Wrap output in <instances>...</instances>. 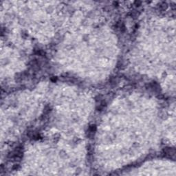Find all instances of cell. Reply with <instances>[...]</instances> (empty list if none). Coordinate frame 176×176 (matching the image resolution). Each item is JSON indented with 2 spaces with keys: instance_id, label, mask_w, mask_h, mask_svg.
I'll list each match as a JSON object with an SVG mask.
<instances>
[{
  "instance_id": "1",
  "label": "cell",
  "mask_w": 176,
  "mask_h": 176,
  "mask_svg": "<svg viewBox=\"0 0 176 176\" xmlns=\"http://www.w3.org/2000/svg\"><path fill=\"white\" fill-rule=\"evenodd\" d=\"M96 132V126L95 125H92L89 127L88 130V136L89 137H92L94 136V134Z\"/></svg>"
}]
</instances>
